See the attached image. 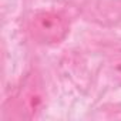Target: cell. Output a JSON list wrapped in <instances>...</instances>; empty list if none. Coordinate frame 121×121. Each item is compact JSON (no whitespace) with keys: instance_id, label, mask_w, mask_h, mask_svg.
<instances>
[{"instance_id":"obj_1","label":"cell","mask_w":121,"mask_h":121,"mask_svg":"<svg viewBox=\"0 0 121 121\" xmlns=\"http://www.w3.org/2000/svg\"><path fill=\"white\" fill-rule=\"evenodd\" d=\"M29 30L34 41L40 44H54L61 41L69 33V22L58 13L40 12L31 17Z\"/></svg>"},{"instance_id":"obj_2","label":"cell","mask_w":121,"mask_h":121,"mask_svg":"<svg viewBox=\"0 0 121 121\" xmlns=\"http://www.w3.org/2000/svg\"><path fill=\"white\" fill-rule=\"evenodd\" d=\"M107 73L114 83L121 84V47L110 53L107 60Z\"/></svg>"}]
</instances>
